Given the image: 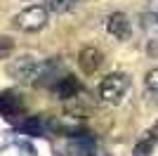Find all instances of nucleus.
Instances as JSON below:
<instances>
[{
    "label": "nucleus",
    "mask_w": 158,
    "mask_h": 156,
    "mask_svg": "<svg viewBox=\"0 0 158 156\" xmlns=\"http://www.w3.org/2000/svg\"><path fill=\"white\" fill-rule=\"evenodd\" d=\"M38 59L31 54H19L17 59H12L7 64V76L17 80V83H33L35 73H38Z\"/></svg>",
    "instance_id": "3"
},
{
    "label": "nucleus",
    "mask_w": 158,
    "mask_h": 156,
    "mask_svg": "<svg viewBox=\"0 0 158 156\" xmlns=\"http://www.w3.org/2000/svg\"><path fill=\"white\" fill-rule=\"evenodd\" d=\"M78 92H80V83L73 76H66V73H64V76L54 83V95H57L59 99H64V102H66V99H76Z\"/></svg>",
    "instance_id": "8"
},
{
    "label": "nucleus",
    "mask_w": 158,
    "mask_h": 156,
    "mask_svg": "<svg viewBox=\"0 0 158 156\" xmlns=\"http://www.w3.org/2000/svg\"><path fill=\"white\" fill-rule=\"evenodd\" d=\"M0 111L5 114V118L12 121V118H17L24 111V102L14 92H0Z\"/></svg>",
    "instance_id": "7"
},
{
    "label": "nucleus",
    "mask_w": 158,
    "mask_h": 156,
    "mask_svg": "<svg viewBox=\"0 0 158 156\" xmlns=\"http://www.w3.org/2000/svg\"><path fill=\"white\" fill-rule=\"evenodd\" d=\"M19 128L24 130V132H28V135H43V132H45V121L38 118V116H33V118H26Z\"/></svg>",
    "instance_id": "11"
},
{
    "label": "nucleus",
    "mask_w": 158,
    "mask_h": 156,
    "mask_svg": "<svg viewBox=\"0 0 158 156\" xmlns=\"http://www.w3.org/2000/svg\"><path fill=\"white\" fill-rule=\"evenodd\" d=\"M45 24H47V10L43 5H31L26 10H21L19 14H14V19H12V26L24 33L43 31Z\"/></svg>",
    "instance_id": "2"
},
{
    "label": "nucleus",
    "mask_w": 158,
    "mask_h": 156,
    "mask_svg": "<svg viewBox=\"0 0 158 156\" xmlns=\"http://www.w3.org/2000/svg\"><path fill=\"white\" fill-rule=\"evenodd\" d=\"M14 52V40L10 36H0V59H7Z\"/></svg>",
    "instance_id": "12"
},
{
    "label": "nucleus",
    "mask_w": 158,
    "mask_h": 156,
    "mask_svg": "<svg viewBox=\"0 0 158 156\" xmlns=\"http://www.w3.org/2000/svg\"><path fill=\"white\" fill-rule=\"evenodd\" d=\"M102 62H104V54H102V50H97V47H83L80 54H78V66H80V71L87 73V76L97 73Z\"/></svg>",
    "instance_id": "5"
},
{
    "label": "nucleus",
    "mask_w": 158,
    "mask_h": 156,
    "mask_svg": "<svg viewBox=\"0 0 158 156\" xmlns=\"http://www.w3.org/2000/svg\"><path fill=\"white\" fill-rule=\"evenodd\" d=\"M78 5V0H45V10H47V14L52 12V14H64V12H69V10H73V7Z\"/></svg>",
    "instance_id": "10"
},
{
    "label": "nucleus",
    "mask_w": 158,
    "mask_h": 156,
    "mask_svg": "<svg viewBox=\"0 0 158 156\" xmlns=\"http://www.w3.org/2000/svg\"><path fill=\"white\" fill-rule=\"evenodd\" d=\"M153 144H156V132H144V135L137 140L135 149H132V156H151L153 151Z\"/></svg>",
    "instance_id": "9"
},
{
    "label": "nucleus",
    "mask_w": 158,
    "mask_h": 156,
    "mask_svg": "<svg viewBox=\"0 0 158 156\" xmlns=\"http://www.w3.org/2000/svg\"><path fill=\"white\" fill-rule=\"evenodd\" d=\"M127 88H130V76L123 71H113V73L102 78V83H99V97L106 104H118L123 99V95L127 92Z\"/></svg>",
    "instance_id": "1"
},
{
    "label": "nucleus",
    "mask_w": 158,
    "mask_h": 156,
    "mask_svg": "<svg viewBox=\"0 0 158 156\" xmlns=\"http://www.w3.org/2000/svg\"><path fill=\"white\" fill-rule=\"evenodd\" d=\"M146 52H149L151 57H158V36L149 38V43H146Z\"/></svg>",
    "instance_id": "14"
},
{
    "label": "nucleus",
    "mask_w": 158,
    "mask_h": 156,
    "mask_svg": "<svg viewBox=\"0 0 158 156\" xmlns=\"http://www.w3.org/2000/svg\"><path fill=\"white\" fill-rule=\"evenodd\" d=\"M144 83H146V88H149L151 92H158V69H151V71L146 73Z\"/></svg>",
    "instance_id": "13"
},
{
    "label": "nucleus",
    "mask_w": 158,
    "mask_h": 156,
    "mask_svg": "<svg viewBox=\"0 0 158 156\" xmlns=\"http://www.w3.org/2000/svg\"><path fill=\"white\" fill-rule=\"evenodd\" d=\"M61 71V59L52 57L47 62H40L38 64V73H35V85H50V83H57V76Z\"/></svg>",
    "instance_id": "6"
},
{
    "label": "nucleus",
    "mask_w": 158,
    "mask_h": 156,
    "mask_svg": "<svg viewBox=\"0 0 158 156\" xmlns=\"http://www.w3.org/2000/svg\"><path fill=\"white\" fill-rule=\"evenodd\" d=\"M106 33L111 36L113 40H127L132 33V24H130V17H127L125 12H113L106 17Z\"/></svg>",
    "instance_id": "4"
}]
</instances>
